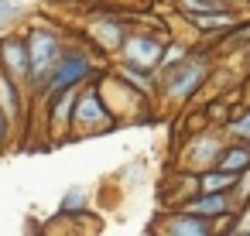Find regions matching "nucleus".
I'll return each mask as SVG.
<instances>
[{
  "instance_id": "nucleus-1",
  "label": "nucleus",
  "mask_w": 250,
  "mask_h": 236,
  "mask_svg": "<svg viewBox=\"0 0 250 236\" xmlns=\"http://www.w3.org/2000/svg\"><path fill=\"white\" fill-rule=\"evenodd\" d=\"M89 76H93V62H89L86 52H62L59 62L52 65V72L45 76V82L38 86V93L48 99V96L69 89V86H83Z\"/></svg>"
},
{
  "instance_id": "nucleus-2",
  "label": "nucleus",
  "mask_w": 250,
  "mask_h": 236,
  "mask_svg": "<svg viewBox=\"0 0 250 236\" xmlns=\"http://www.w3.org/2000/svg\"><path fill=\"white\" fill-rule=\"evenodd\" d=\"M209 76V59L206 55H185L178 65L165 69V96L168 99H188Z\"/></svg>"
},
{
  "instance_id": "nucleus-3",
  "label": "nucleus",
  "mask_w": 250,
  "mask_h": 236,
  "mask_svg": "<svg viewBox=\"0 0 250 236\" xmlns=\"http://www.w3.org/2000/svg\"><path fill=\"white\" fill-rule=\"evenodd\" d=\"M24 38H28V59H31V86L38 93V86L45 82V76L52 72V65L59 62V55L65 48H62V38L48 28H35Z\"/></svg>"
},
{
  "instance_id": "nucleus-4",
  "label": "nucleus",
  "mask_w": 250,
  "mask_h": 236,
  "mask_svg": "<svg viewBox=\"0 0 250 236\" xmlns=\"http://www.w3.org/2000/svg\"><path fill=\"white\" fill-rule=\"evenodd\" d=\"M113 120H110V110L103 103V96L96 89H79V99H76V113H72V130L76 134H100V130H110Z\"/></svg>"
},
{
  "instance_id": "nucleus-5",
  "label": "nucleus",
  "mask_w": 250,
  "mask_h": 236,
  "mask_svg": "<svg viewBox=\"0 0 250 236\" xmlns=\"http://www.w3.org/2000/svg\"><path fill=\"white\" fill-rule=\"evenodd\" d=\"M0 69L14 82L31 86V59H28V38L24 35H4L0 38Z\"/></svg>"
},
{
  "instance_id": "nucleus-6",
  "label": "nucleus",
  "mask_w": 250,
  "mask_h": 236,
  "mask_svg": "<svg viewBox=\"0 0 250 236\" xmlns=\"http://www.w3.org/2000/svg\"><path fill=\"white\" fill-rule=\"evenodd\" d=\"M124 62L127 65H137V69H161V55H165V45L151 35H127L124 38Z\"/></svg>"
},
{
  "instance_id": "nucleus-7",
  "label": "nucleus",
  "mask_w": 250,
  "mask_h": 236,
  "mask_svg": "<svg viewBox=\"0 0 250 236\" xmlns=\"http://www.w3.org/2000/svg\"><path fill=\"white\" fill-rule=\"evenodd\" d=\"M79 89L83 86H69L55 96H48V123L52 130H72V113H76V99H79Z\"/></svg>"
},
{
  "instance_id": "nucleus-8",
  "label": "nucleus",
  "mask_w": 250,
  "mask_h": 236,
  "mask_svg": "<svg viewBox=\"0 0 250 236\" xmlns=\"http://www.w3.org/2000/svg\"><path fill=\"white\" fill-rule=\"evenodd\" d=\"M161 233L168 236H209L212 233V219H202V216H192V212H175L161 222Z\"/></svg>"
},
{
  "instance_id": "nucleus-9",
  "label": "nucleus",
  "mask_w": 250,
  "mask_h": 236,
  "mask_svg": "<svg viewBox=\"0 0 250 236\" xmlns=\"http://www.w3.org/2000/svg\"><path fill=\"white\" fill-rule=\"evenodd\" d=\"M182 209L192 212V216H202V219L219 222L223 216H229V198H226V192H202V195H195L192 202H185Z\"/></svg>"
},
{
  "instance_id": "nucleus-10",
  "label": "nucleus",
  "mask_w": 250,
  "mask_h": 236,
  "mask_svg": "<svg viewBox=\"0 0 250 236\" xmlns=\"http://www.w3.org/2000/svg\"><path fill=\"white\" fill-rule=\"evenodd\" d=\"M236 11L233 7H219V11H206V14H188V24L195 31H206V35H216V31H233L236 28Z\"/></svg>"
},
{
  "instance_id": "nucleus-11",
  "label": "nucleus",
  "mask_w": 250,
  "mask_h": 236,
  "mask_svg": "<svg viewBox=\"0 0 250 236\" xmlns=\"http://www.w3.org/2000/svg\"><path fill=\"white\" fill-rule=\"evenodd\" d=\"M212 168H223V171H229V175H243V171L250 168V144H226V147L216 154Z\"/></svg>"
},
{
  "instance_id": "nucleus-12",
  "label": "nucleus",
  "mask_w": 250,
  "mask_h": 236,
  "mask_svg": "<svg viewBox=\"0 0 250 236\" xmlns=\"http://www.w3.org/2000/svg\"><path fill=\"white\" fill-rule=\"evenodd\" d=\"M0 113L7 117V123H18L21 117V82H14L4 69H0Z\"/></svg>"
},
{
  "instance_id": "nucleus-13",
  "label": "nucleus",
  "mask_w": 250,
  "mask_h": 236,
  "mask_svg": "<svg viewBox=\"0 0 250 236\" xmlns=\"http://www.w3.org/2000/svg\"><path fill=\"white\" fill-rule=\"evenodd\" d=\"M223 151V144L219 140H212V137H199V140H192V147H188V157H192V164L195 168H212V161H216V154Z\"/></svg>"
},
{
  "instance_id": "nucleus-14",
  "label": "nucleus",
  "mask_w": 250,
  "mask_h": 236,
  "mask_svg": "<svg viewBox=\"0 0 250 236\" xmlns=\"http://www.w3.org/2000/svg\"><path fill=\"white\" fill-rule=\"evenodd\" d=\"M236 178L240 175H229L223 168H206L202 178H199V192H233L236 188Z\"/></svg>"
},
{
  "instance_id": "nucleus-15",
  "label": "nucleus",
  "mask_w": 250,
  "mask_h": 236,
  "mask_svg": "<svg viewBox=\"0 0 250 236\" xmlns=\"http://www.w3.org/2000/svg\"><path fill=\"white\" fill-rule=\"evenodd\" d=\"M120 31H124V28H120L117 21H100V24H93V31H89V35H93L106 52H110V48H120V45H124V38H127V35H120Z\"/></svg>"
},
{
  "instance_id": "nucleus-16",
  "label": "nucleus",
  "mask_w": 250,
  "mask_h": 236,
  "mask_svg": "<svg viewBox=\"0 0 250 236\" xmlns=\"http://www.w3.org/2000/svg\"><path fill=\"white\" fill-rule=\"evenodd\" d=\"M117 76H120L130 89H137V93H144V96L151 93V72H147V69H137V65H127V62H124Z\"/></svg>"
},
{
  "instance_id": "nucleus-17",
  "label": "nucleus",
  "mask_w": 250,
  "mask_h": 236,
  "mask_svg": "<svg viewBox=\"0 0 250 236\" xmlns=\"http://www.w3.org/2000/svg\"><path fill=\"white\" fill-rule=\"evenodd\" d=\"M178 11L188 18V14H206V11H219V7H229L226 0H175Z\"/></svg>"
},
{
  "instance_id": "nucleus-18",
  "label": "nucleus",
  "mask_w": 250,
  "mask_h": 236,
  "mask_svg": "<svg viewBox=\"0 0 250 236\" xmlns=\"http://www.w3.org/2000/svg\"><path fill=\"white\" fill-rule=\"evenodd\" d=\"M188 55V45H182V41H175V45H165V55H161V69H171V65H178L182 59Z\"/></svg>"
},
{
  "instance_id": "nucleus-19",
  "label": "nucleus",
  "mask_w": 250,
  "mask_h": 236,
  "mask_svg": "<svg viewBox=\"0 0 250 236\" xmlns=\"http://www.w3.org/2000/svg\"><path fill=\"white\" fill-rule=\"evenodd\" d=\"M83 209H86V192L83 188H72L62 198V212H83Z\"/></svg>"
},
{
  "instance_id": "nucleus-20",
  "label": "nucleus",
  "mask_w": 250,
  "mask_h": 236,
  "mask_svg": "<svg viewBox=\"0 0 250 236\" xmlns=\"http://www.w3.org/2000/svg\"><path fill=\"white\" fill-rule=\"evenodd\" d=\"M229 134H236L240 140H250V110H247L243 117H236V120L229 123Z\"/></svg>"
},
{
  "instance_id": "nucleus-21",
  "label": "nucleus",
  "mask_w": 250,
  "mask_h": 236,
  "mask_svg": "<svg viewBox=\"0 0 250 236\" xmlns=\"http://www.w3.org/2000/svg\"><path fill=\"white\" fill-rule=\"evenodd\" d=\"M229 233H236V236L250 233V212H243V216H240V226H229Z\"/></svg>"
},
{
  "instance_id": "nucleus-22",
  "label": "nucleus",
  "mask_w": 250,
  "mask_h": 236,
  "mask_svg": "<svg viewBox=\"0 0 250 236\" xmlns=\"http://www.w3.org/2000/svg\"><path fill=\"white\" fill-rule=\"evenodd\" d=\"M18 14V7L11 4V0H0V21H7V18H14Z\"/></svg>"
},
{
  "instance_id": "nucleus-23",
  "label": "nucleus",
  "mask_w": 250,
  "mask_h": 236,
  "mask_svg": "<svg viewBox=\"0 0 250 236\" xmlns=\"http://www.w3.org/2000/svg\"><path fill=\"white\" fill-rule=\"evenodd\" d=\"M4 140H7V117L0 113V147H4Z\"/></svg>"
},
{
  "instance_id": "nucleus-24",
  "label": "nucleus",
  "mask_w": 250,
  "mask_h": 236,
  "mask_svg": "<svg viewBox=\"0 0 250 236\" xmlns=\"http://www.w3.org/2000/svg\"><path fill=\"white\" fill-rule=\"evenodd\" d=\"M247 4H250V0H247Z\"/></svg>"
}]
</instances>
